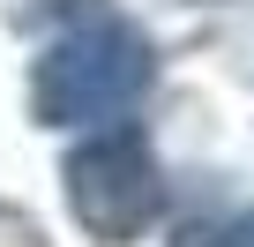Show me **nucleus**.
Listing matches in <instances>:
<instances>
[{
	"label": "nucleus",
	"instance_id": "obj_3",
	"mask_svg": "<svg viewBox=\"0 0 254 247\" xmlns=\"http://www.w3.org/2000/svg\"><path fill=\"white\" fill-rule=\"evenodd\" d=\"M217 247H254V217H247V225H232V232H224Z\"/></svg>",
	"mask_w": 254,
	"mask_h": 247
},
{
	"label": "nucleus",
	"instance_id": "obj_2",
	"mask_svg": "<svg viewBox=\"0 0 254 247\" xmlns=\"http://www.w3.org/2000/svg\"><path fill=\"white\" fill-rule=\"evenodd\" d=\"M45 75H67L75 82V97H60L53 112L67 120H97V112H112V105H127V90H135L142 75H150V53H135L127 38H82V45H60L53 60H45Z\"/></svg>",
	"mask_w": 254,
	"mask_h": 247
},
{
	"label": "nucleus",
	"instance_id": "obj_1",
	"mask_svg": "<svg viewBox=\"0 0 254 247\" xmlns=\"http://www.w3.org/2000/svg\"><path fill=\"white\" fill-rule=\"evenodd\" d=\"M157 202H165L157 195V165H150V150L127 128H112V135H97V143L75 150V165H67V210L105 247H127L157 217Z\"/></svg>",
	"mask_w": 254,
	"mask_h": 247
}]
</instances>
